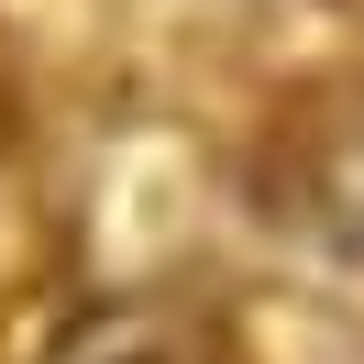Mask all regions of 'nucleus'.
<instances>
[{
  "label": "nucleus",
  "mask_w": 364,
  "mask_h": 364,
  "mask_svg": "<svg viewBox=\"0 0 364 364\" xmlns=\"http://www.w3.org/2000/svg\"><path fill=\"white\" fill-rule=\"evenodd\" d=\"M254 199L276 232L298 243L364 254V77H320L287 111L265 122V155H254Z\"/></svg>",
  "instance_id": "1"
},
{
  "label": "nucleus",
  "mask_w": 364,
  "mask_h": 364,
  "mask_svg": "<svg viewBox=\"0 0 364 364\" xmlns=\"http://www.w3.org/2000/svg\"><path fill=\"white\" fill-rule=\"evenodd\" d=\"M45 364H177V331H166L144 298H100V309H77L67 331H55Z\"/></svg>",
  "instance_id": "2"
}]
</instances>
